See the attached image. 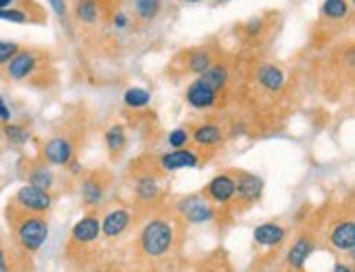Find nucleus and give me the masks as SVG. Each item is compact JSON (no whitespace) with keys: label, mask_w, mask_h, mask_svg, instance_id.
Wrapping results in <instances>:
<instances>
[{"label":"nucleus","mask_w":355,"mask_h":272,"mask_svg":"<svg viewBox=\"0 0 355 272\" xmlns=\"http://www.w3.org/2000/svg\"><path fill=\"white\" fill-rule=\"evenodd\" d=\"M7 220L13 230V237H16V244L24 253L33 255L46 244L49 237L46 215H31L7 207Z\"/></svg>","instance_id":"nucleus-1"},{"label":"nucleus","mask_w":355,"mask_h":272,"mask_svg":"<svg viewBox=\"0 0 355 272\" xmlns=\"http://www.w3.org/2000/svg\"><path fill=\"white\" fill-rule=\"evenodd\" d=\"M178 239V228L171 217H152L139 233V248L149 260H162L167 257Z\"/></svg>","instance_id":"nucleus-2"},{"label":"nucleus","mask_w":355,"mask_h":272,"mask_svg":"<svg viewBox=\"0 0 355 272\" xmlns=\"http://www.w3.org/2000/svg\"><path fill=\"white\" fill-rule=\"evenodd\" d=\"M46 66H49V53L40 49H20L16 56L3 66V75L5 79L20 84V81L37 79L40 73L46 71Z\"/></svg>","instance_id":"nucleus-3"},{"label":"nucleus","mask_w":355,"mask_h":272,"mask_svg":"<svg viewBox=\"0 0 355 272\" xmlns=\"http://www.w3.org/2000/svg\"><path fill=\"white\" fill-rule=\"evenodd\" d=\"M53 204H55V198L49 192H42V189H35L31 185H22L16 196L9 200V207L22 211V213H31V215H46Z\"/></svg>","instance_id":"nucleus-4"},{"label":"nucleus","mask_w":355,"mask_h":272,"mask_svg":"<svg viewBox=\"0 0 355 272\" xmlns=\"http://www.w3.org/2000/svg\"><path fill=\"white\" fill-rule=\"evenodd\" d=\"M235 178V207L239 211L243 209H250L252 204H257L263 196V178L257 173L250 171H239V169H230Z\"/></svg>","instance_id":"nucleus-5"},{"label":"nucleus","mask_w":355,"mask_h":272,"mask_svg":"<svg viewBox=\"0 0 355 272\" xmlns=\"http://www.w3.org/2000/svg\"><path fill=\"white\" fill-rule=\"evenodd\" d=\"M204 160H207V156H204L202 149L182 147V149H171V152L160 154L156 160V167L162 173H173L182 169H198Z\"/></svg>","instance_id":"nucleus-6"},{"label":"nucleus","mask_w":355,"mask_h":272,"mask_svg":"<svg viewBox=\"0 0 355 272\" xmlns=\"http://www.w3.org/2000/svg\"><path fill=\"white\" fill-rule=\"evenodd\" d=\"M175 211L189 224H207L215 220L217 215V209L202 194H191L182 200H178Z\"/></svg>","instance_id":"nucleus-7"},{"label":"nucleus","mask_w":355,"mask_h":272,"mask_svg":"<svg viewBox=\"0 0 355 272\" xmlns=\"http://www.w3.org/2000/svg\"><path fill=\"white\" fill-rule=\"evenodd\" d=\"M77 145L68 134H55L42 145V162L53 167H68V162L75 160Z\"/></svg>","instance_id":"nucleus-8"},{"label":"nucleus","mask_w":355,"mask_h":272,"mask_svg":"<svg viewBox=\"0 0 355 272\" xmlns=\"http://www.w3.org/2000/svg\"><path fill=\"white\" fill-rule=\"evenodd\" d=\"M107 173L103 171H88L81 176L79 180V196H81V204L86 209H99L103 200H105V189H107Z\"/></svg>","instance_id":"nucleus-9"},{"label":"nucleus","mask_w":355,"mask_h":272,"mask_svg":"<svg viewBox=\"0 0 355 272\" xmlns=\"http://www.w3.org/2000/svg\"><path fill=\"white\" fill-rule=\"evenodd\" d=\"M116 9L119 5H114V0H75L73 5L75 20L84 26L101 22L105 16H112Z\"/></svg>","instance_id":"nucleus-10"},{"label":"nucleus","mask_w":355,"mask_h":272,"mask_svg":"<svg viewBox=\"0 0 355 272\" xmlns=\"http://www.w3.org/2000/svg\"><path fill=\"white\" fill-rule=\"evenodd\" d=\"M204 198H207L213 207H228L235 200V178L230 171L217 173L215 178L209 180V185L200 192Z\"/></svg>","instance_id":"nucleus-11"},{"label":"nucleus","mask_w":355,"mask_h":272,"mask_svg":"<svg viewBox=\"0 0 355 272\" xmlns=\"http://www.w3.org/2000/svg\"><path fill=\"white\" fill-rule=\"evenodd\" d=\"M191 143H193L202 152H211V149L220 147L226 139V130L222 126L213 124V121H202L189 128Z\"/></svg>","instance_id":"nucleus-12"},{"label":"nucleus","mask_w":355,"mask_h":272,"mask_svg":"<svg viewBox=\"0 0 355 272\" xmlns=\"http://www.w3.org/2000/svg\"><path fill=\"white\" fill-rule=\"evenodd\" d=\"M132 196L136 198V202L141 204H152L158 200L160 196V178L158 171L154 169H141L136 171L134 182H132Z\"/></svg>","instance_id":"nucleus-13"},{"label":"nucleus","mask_w":355,"mask_h":272,"mask_svg":"<svg viewBox=\"0 0 355 272\" xmlns=\"http://www.w3.org/2000/svg\"><path fill=\"white\" fill-rule=\"evenodd\" d=\"M99 235H101V217L90 211L73 226L71 244H77V246H88V244L97 241Z\"/></svg>","instance_id":"nucleus-14"},{"label":"nucleus","mask_w":355,"mask_h":272,"mask_svg":"<svg viewBox=\"0 0 355 272\" xmlns=\"http://www.w3.org/2000/svg\"><path fill=\"white\" fill-rule=\"evenodd\" d=\"M130 224H132V211L116 207L101 217V235L107 239H116L125 233V230L130 228Z\"/></svg>","instance_id":"nucleus-15"},{"label":"nucleus","mask_w":355,"mask_h":272,"mask_svg":"<svg viewBox=\"0 0 355 272\" xmlns=\"http://www.w3.org/2000/svg\"><path fill=\"white\" fill-rule=\"evenodd\" d=\"M184 99L191 108H196V110H211V108L217 103V99H220V94L211 90L204 81L193 79L184 92Z\"/></svg>","instance_id":"nucleus-16"},{"label":"nucleus","mask_w":355,"mask_h":272,"mask_svg":"<svg viewBox=\"0 0 355 272\" xmlns=\"http://www.w3.org/2000/svg\"><path fill=\"white\" fill-rule=\"evenodd\" d=\"M329 244L338 253H353L355 250V222L351 217L338 220L329 230Z\"/></svg>","instance_id":"nucleus-17"},{"label":"nucleus","mask_w":355,"mask_h":272,"mask_svg":"<svg viewBox=\"0 0 355 272\" xmlns=\"http://www.w3.org/2000/svg\"><path fill=\"white\" fill-rule=\"evenodd\" d=\"M213 64H217V60H215V53L209 46H198L184 53V71L191 75L200 77L204 71H209Z\"/></svg>","instance_id":"nucleus-18"},{"label":"nucleus","mask_w":355,"mask_h":272,"mask_svg":"<svg viewBox=\"0 0 355 272\" xmlns=\"http://www.w3.org/2000/svg\"><path fill=\"white\" fill-rule=\"evenodd\" d=\"M252 237H254V241L259 244V246L277 248V246H281V244L285 241V237H288V230H285L277 222H266V224H259L254 228Z\"/></svg>","instance_id":"nucleus-19"},{"label":"nucleus","mask_w":355,"mask_h":272,"mask_svg":"<svg viewBox=\"0 0 355 272\" xmlns=\"http://www.w3.org/2000/svg\"><path fill=\"white\" fill-rule=\"evenodd\" d=\"M257 84L266 92H281L285 86V73L277 64H261L257 68Z\"/></svg>","instance_id":"nucleus-20"},{"label":"nucleus","mask_w":355,"mask_h":272,"mask_svg":"<svg viewBox=\"0 0 355 272\" xmlns=\"http://www.w3.org/2000/svg\"><path fill=\"white\" fill-rule=\"evenodd\" d=\"M351 0H324L320 7V18L327 24H343L351 18Z\"/></svg>","instance_id":"nucleus-21"},{"label":"nucleus","mask_w":355,"mask_h":272,"mask_svg":"<svg viewBox=\"0 0 355 272\" xmlns=\"http://www.w3.org/2000/svg\"><path fill=\"white\" fill-rule=\"evenodd\" d=\"M313 248H316V246H313V239L309 235L296 237V241L292 244V248L288 250V266L292 270H303V266L307 264Z\"/></svg>","instance_id":"nucleus-22"},{"label":"nucleus","mask_w":355,"mask_h":272,"mask_svg":"<svg viewBox=\"0 0 355 272\" xmlns=\"http://www.w3.org/2000/svg\"><path fill=\"white\" fill-rule=\"evenodd\" d=\"M26 185L51 194L53 187H55V173H53L51 165H46V162H35L29 169V173H26Z\"/></svg>","instance_id":"nucleus-23"},{"label":"nucleus","mask_w":355,"mask_h":272,"mask_svg":"<svg viewBox=\"0 0 355 272\" xmlns=\"http://www.w3.org/2000/svg\"><path fill=\"white\" fill-rule=\"evenodd\" d=\"M103 141H105V147H107V152H110V156L112 158H119L123 152H125V147H128L125 126H123V124H112L110 128L105 130Z\"/></svg>","instance_id":"nucleus-24"},{"label":"nucleus","mask_w":355,"mask_h":272,"mask_svg":"<svg viewBox=\"0 0 355 272\" xmlns=\"http://www.w3.org/2000/svg\"><path fill=\"white\" fill-rule=\"evenodd\" d=\"M200 81H204L211 90H215L217 94H222V90L228 86V79H230V75H228V68L222 64V62H217V64H213L209 71H204L200 77H198Z\"/></svg>","instance_id":"nucleus-25"},{"label":"nucleus","mask_w":355,"mask_h":272,"mask_svg":"<svg viewBox=\"0 0 355 272\" xmlns=\"http://www.w3.org/2000/svg\"><path fill=\"white\" fill-rule=\"evenodd\" d=\"M165 0H134V20L139 24H149L154 22L160 11Z\"/></svg>","instance_id":"nucleus-26"},{"label":"nucleus","mask_w":355,"mask_h":272,"mask_svg":"<svg viewBox=\"0 0 355 272\" xmlns=\"http://www.w3.org/2000/svg\"><path fill=\"white\" fill-rule=\"evenodd\" d=\"M149 101H152V92H149L147 88H128L125 94H123V103H125L128 108H132V110H141V108H147Z\"/></svg>","instance_id":"nucleus-27"},{"label":"nucleus","mask_w":355,"mask_h":272,"mask_svg":"<svg viewBox=\"0 0 355 272\" xmlns=\"http://www.w3.org/2000/svg\"><path fill=\"white\" fill-rule=\"evenodd\" d=\"M3 139L9 145L22 147V145H26V141L31 139V132H29V128H24L20 124H5L3 126Z\"/></svg>","instance_id":"nucleus-28"},{"label":"nucleus","mask_w":355,"mask_h":272,"mask_svg":"<svg viewBox=\"0 0 355 272\" xmlns=\"http://www.w3.org/2000/svg\"><path fill=\"white\" fill-rule=\"evenodd\" d=\"M167 143L171 149H182V147H189L191 143V134H189V128H175L169 132L167 136Z\"/></svg>","instance_id":"nucleus-29"},{"label":"nucleus","mask_w":355,"mask_h":272,"mask_svg":"<svg viewBox=\"0 0 355 272\" xmlns=\"http://www.w3.org/2000/svg\"><path fill=\"white\" fill-rule=\"evenodd\" d=\"M22 46L18 42H11V40H0V68H3Z\"/></svg>","instance_id":"nucleus-30"},{"label":"nucleus","mask_w":355,"mask_h":272,"mask_svg":"<svg viewBox=\"0 0 355 272\" xmlns=\"http://www.w3.org/2000/svg\"><path fill=\"white\" fill-rule=\"evenodd\" d=\"M49 5L51 9L55 11V16L60 18V22H68V5H66V0H49Z\"/></svg>","instance_id":"nucleus-31"},{"label":"nucleus","mask_w":355,"mask_h":272,"mask_svg":"<svg viewBox=\"0 0 355 272\" xmlns=\"http://www.w3.org/2000/svg\"><path fill=\"white\" fill-rule=\"evenodd\" d=\"M0 124H11V110L9 105L5 103V97H0Z\"/></svg>","instance_id":"nucleus-32"},{"label":"nucleus","mask_w":355,"mask_h":272,"mask_svg":"<svg viewBox=\"0 0 355 272\" xmlns=\"http://www.w3.org/2000/svg\"><path fill=\"white\" fill-rule=\"evenodd\" d=\"M0 272H11V262L5 246H0Z\"/></svg>","instance_id":"nucleus-33"},{"label":"nucleus","mask_w":355,"mask_h":272,"mask_svg":"<svg viewBox=\"0 0 355 272\" xmlns=\"http://www.w3.org/2000/svg\"><path fill=\"white\" fill-rule=\"evenodd\" d=\"M331 272H353V268L349 264H336Z\"/></svg>","instance_id":"nucleus-34"},{"label":"nucleus","mask_w":355,"mask_h":272,"mask_svg":"<svg viewBox=\"0 0 355 272\" xmlns=\"http://www.w3.org/2000/svg\"><path fill=\"white\" fill-rule=\"evenodd\" d=\"M16 5V0H0V9H9Z\"/></svg>","instance_id":"nucleus-35"},{"label":"nucleus","mask_w":355,"mask_h":272,"mask_svg":"<svg viewBox=\"0 0 355 272\" xmlns=\"http://www.w3.org/2000/svg\"><path fill=\"white\" fill-rule=\"evenodd\" d=\"M182 3H187V5H198V3H202V0H182Z\"/></svg>","instance_id":"nucleus-36"},{"label":"nucleus","mask_w":355,"mask_h":272,"mask_svg":"<svg viewBox=\"0 0 355 272\" xmlns=\"http://www.w3.org/2000/svg\"><path fill=\"white\" fill-rule=\"evenodd\" d=\"M0 143H3V126H0Z\"/></svg>","instance_id":"nucleus-37"},{"label":"nucleus","mask_w":355,"mask_h":272,"mask_svg":"<svg viewBox=\"0 0 355 272\" xmlns=\"http://www.w3.org/2000/svg\"><path fill=\"white\" fill-rule=\"evenodd\" d=\"M213 3H228V0H213Z\"/></svg>","instance_id":"nucleus-38"}]
</instances>
